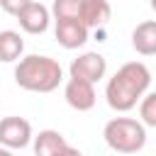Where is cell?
<instances>
[{
  "mask_svg": "<svg viewBox=\"0 0 156 156\" xmlns=\"http://www.w3.org/2000/svg\"><path fill=\"white\" fill-rule=\"evenodd\" d=\"M68 73L73 78H83V80H90V83H100L107 73V58L98 51H83L78 54L71 66H68Z\"/></svg>",
  "mask_w": 156,
  "mask_h": 156,
  "instance_id": "obj_4",
  "label": "cell"
},
{
  "mask_svg": "<svg viewBox=\"0 0 156 156\" xmlns=\"http://www.w3.org/2000/svg\"><path fill=\"white\" fill-rule=\"evenodd\" d=\"M149 5H151V10L156 12V0H149Z\"/></svg>",
  "mask_w": 156,
  "mask_h": 156,
  "instance_id": "obj_17",
  "label": "cell"
},
{
  "mask_svg": "<svg viewBox=\"0 0 156 156\" xmlns=\"http://www.w3.org/2000/svg\"><path fill=\"white\" fill-rule=\"evenodd\" d=\"M63 98H66L68 107H73V110H78V112H88V110L95 107V100H98V95H95V83L71 76V78L66 80V85H63Z\"/></svg>",
  "mask_w": 156,
  "mask_h": 156,
  "instance_id": "obj_6",
  "label": "cell"
},
{
  "mask_svg": "<svg viewBox=\"0 0 156 156\" xmlns=\"http://www.w3.org/2000/svg\"><path fill=\"white\" fill-rule=\"evenodd\" d=\"M112 17V5L107 0H80L78 20L88 29H102Z\"/></svg>",
  "mask_w": 156,
  "mask_h": 156,
  "instance_id": "obj_10",
  "label": "cell"
},
{
  "mask_svg": "<svg viewBox=\"0 0 156 156\" xmlns=\"http://www.w3.org/2000/svg\"><path fill=\"white\" fill-rule=\"evenodd\" d=\"M15 17L27 34H44L51 24V10L41 2H37V0H29Z\"/></svg>",
  "mask_w": 156,
  "mask_h": 156,
  "instance_id": "obj_7",
  "label": "cell"
},
{
  "mask_svg": "<svg viewBox=\"0 0 156 156\" xmlns=\"http://www.w3.org/2000/svg\"><path fill=\"white\" fill-rule=\"evenodd\" d=\"M63 80V68L56 58L44 54L22 56L15 66V83L29 93H54Z\"/></svg>",
  "mask_w": 156,
  "mask_h": 156,
  "instance_id": "obj_2",
  "label": "cell"
},
{
  "mask_svg": "<svg viewBox=\"0 0 156 156\" xmlns=\"http://www.w3.org/2000/svg\"><path fill=\"white\" fill-rule=\"evenodd\" d=\"M32 124L24 119V117H2L0 119V144L7 146L10 151L12 149H24L32 144Z\"/></svg>",
  "mask_w": 156,
  "mask_h": 156,
  "instance_id": "obj_5",
  "label": "cell"
},
{
  "mask_svg": "<svg viewBox=\"0 0 156 156\" xmlns=\"http://www.w3.org/2000/svg\"><path fill=\"white\" fill-rule=\"evenodd\" d=\"M54 37L56 41L63 46V49H80L85 41H88V27L78 20V17H71V20H54Z\"/></svg>",
  "mask_w": 156,
  "mask_h": 156,
  "instance_id": "obj_9",
  "label": "cell"
},
{
  "mask_svg": "<svg viewBox=\"0 0 156 156\" xmlns=\"http://www.w3.org/2000/svg\"><path fill=\"white\" fill-rule=\"evenodd\" d=\"M24 54V39L15 29H2L0 32V61L2 63H15Z\"/></svg>",
  "mask_w": 156,
  "mask_h": 156,
  "instance_id": "obj_12",
  "label": "cell"
},
{
  "mask_svg": "<svg viewBox=\"0 0 156 156\" xmlns=\"http://www.w3.org/2000/svg\"><path fill=\"white\" fill-rule=\"evenodd\" d=\"M149 85H151V71L146 68V63L127 61L105 85L107 105L115 112H129L136 107V102L149 90Z\"/></svg>",
  "mask_w": 156,
  "mask_h": 156,
  "instance_id": "obj_1",
  "label": "cell"
},
{
  "mask_svg": "<svg viewBox=\"0 0 156 156\" xmlns=\"http://www.w3.org/2000/svg\"><path fill=\"white\" fill-rule=\"evenodd\" d=\"M139 119L146 127H156V90H146L139 100Z\"/></svg>",
  "mask_w": 156,
  "mask_h": 156,
  "instance_id": "obj_13",
  "label": "cell"
},
{
  "mask_svg": "<svg viewBox=\"0 0 156 156\" xmlns=\"http://www.w3.org/2000/svg\"><path fill=\"white\" fill-rule=\"evenodd\" d=\"M7 151H10V149H7V146H2V144H0V156H7Z\"/></svg>",
  "mask_w": 156,
  "mask_h": 156,
  "instance_id": "obj_16",
  "label": "cell"
},
{
  "mask_svg": "<svg viewBox=\"0 0 156 156\" xmlns=\"http://www.w3.org/2000/svg\"><path fill=\"white\" fill-rule=\"evenodd\" d=\"M78 12H80V0H54L51 5L54 20H71V17H78Z\"/></svg>",
  "mask_w": 156,
  "mask_h": 156,
  "instance_id": "obj_14",
  "label": "cell"
},
{
  "mask_svg": "<svg viewBox=\"0 0 156 156\" xmlns=\"http://www.w3.org/2000/svg\"><path fill=\"white\" fill-rule=\"evenodd\" d=\"M132 49L139 56H156V20L139 22L132 29Z\"/></svg>",
  "mask_w": 156,
  "mask_h": 156,
  "instance_id": "obj_11",
  "label": "cell"
},
{
  "mask_svg": "<svg viewBox=\"0 0 156 156\" xmlns=\"http://www.w3.org/2000/svg\"><path fill=\"white\" fill-rule=\"evenodd\" d=\"M27 2H29V0H0V7H2L7 15H12V17H15V15L27 5Z\"/></svg>",
  "mask_w": 156,
  "mask_h": 156,
  "instance_id": "obj_15",
  "label": "cell"
},
{
  "mask_svg": "<svg viewBox=\"0 0 156 156\" xmlns=\"http://www.w3.org/2000/svg\"><path fill=\"white\" fill-rule=\"evenodd\" d=\"M105 144L117 154H136L146 144V124L134 117H112L102 129Z\"/></svg>",
  "mask_w": 156,
  "mask_h": 156,
  "instance_id": "obj_3",
  "label": "cell"
},
{
  "mask_svg": "<svg viewBox=\"0 0 156 156\" xmlns=\"http://www.w3.org/2000/svg\"><path fill=\"white\" fill-rule=\"evenodd\" d=\"M32 146L37 156H66V154H78V149H73L66 136L56 129H41L37 136H32Z\"/></svg>",
  "mask_w": 156,
  "mask_h": 156,
  "instance_id": "obj_8",
  "label": "cell"
}]
</instances>
